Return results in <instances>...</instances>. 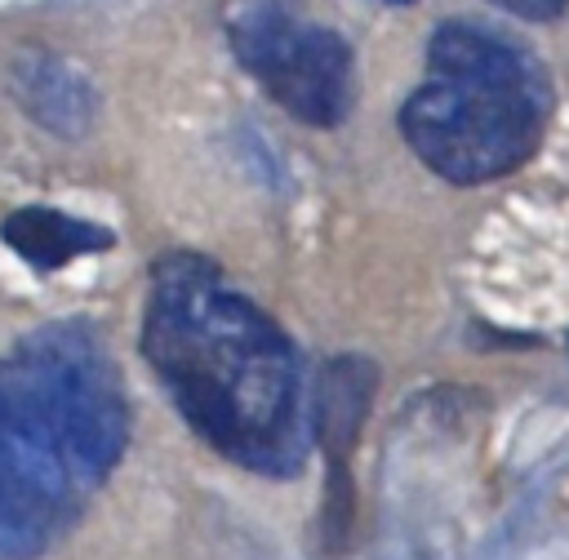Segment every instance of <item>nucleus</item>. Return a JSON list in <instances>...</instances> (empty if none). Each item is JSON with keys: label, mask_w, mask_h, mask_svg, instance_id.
<instances>
[{"label": "nucleus", "mask_w": 569, "mask_h": 560, "mask_svg": "<svg viewBox=\"0 0 569 560\" xmlns=\"http://www.w3.org/2000/svg\"><path fill=\"white\" fill-rule=\"evenodd\" d=\"M142 356L182 418L231 462L293 476L307 458L298 356L280 324L191 253L156 262Z\"/></svg>", "instance_id": "nucleus-1"}, {"label": "nucleus", "mask_w": 569, "mask_h": 560, "mask_svg": "<svg viewBox=\"0 0 569 560\" xmlns=\"http://www.w3.org/2000/svg\"><path fill=\"white\" fill-rule=\"evenodd\" d=\"M111 356L84 324H44L0 364V560L53 547L124 453Z\"/></svg>", "instance_id": "nucleus-2"}, {"label": "nucleus", "mask_w": 569, "mask_h": 560, "mask_svg": "<svg viewBox=\"0 0 569 560\" xmlns=\"http://www.w3.org/2000/svg\"><path fill=\"white\" fill-rule=\"evenodd\" d=\"M547 116L551 80L525 49L449 22L427 44V80L400 107V129L431 173L489 182L538 151Z\"/></svg>", "instance_id": "nucleus-3"}, {"label": "nucleus", "mask_w": 569, "mask_h": 560, "mask_svg": "<svg viewBox=\"0 0 569 560\" xmlns=\"http://www.w3.org/2000/svg\"><path fill=\"white\" fill-rule=\"evenodd\" d=\"M236 58L302 124L329 129L351 107V49L284 0H240L227 13Z\"/></svg>", "instance_id": "nucleus-4"}, {"label": "nucleus", "mask_w": 569, "mask_h": 560, "mask_svg": "<svg viewBox=\"0 0 569 560\" xmlns=\"http://www.w3.org/2000/svg\"><path fill=\"white\" fill-rule=\"evenodd\" d=\"M373 404V364L360 356H338L316 378L311 440L325 449V547H342L351 524V449Z\"/></svg>", "instance_id": "nucleus-5"}, {"label": "nucleus", "mask_w": 569, "mask_h": 560, "mask_svg": "<svg viewBox=\"0 0 569 560\" xmlns=\"http://www.w3.org/2000/svg\"><path fill=\"white\" fill-rule=\"evenodd\" d=\"M13 98L53 133H84L93 120V89L58 58H22L13 67Z\"/></svg>", "instance_id": "nucleus-6"}, {"label": "nucleus", "mask_w": 569, "mask_h": 560, "mask_svg": "<svg viewBox=\"0 0 569 560\" xmlns=\"http://www.w3.org/2000/svg\"><path fill=\"white\" fill-rule=\"evenodd\" d=\"M4 244L13 253H22L31 267L40 271H53L80 253H93V249H107L111 244V231L107 227H93V222H80V218H67L58 209H18L4 218Z\"/></svg>", "instance_id": "nucleus-7"}, {"label": "nucleus", "mask_w": 569, "mask_h": 560, "mask_svg": "<svg viewBox=\"0 0 569 560\" xmlns=\"http://www.w3.org/2000/svg\"><path fill=\"white\" fill-rule=\"evenodd\" d=\"M493 4L516 13V18H529V22H551L569 9V0H493Z\"/></svg>", "instance_id": "nucleus-8"}, {"label": "nucleus", "mask_w": 569, "mask_h": 560, "mask_svg": "<svg viewBox=\"0 0 569 560\" xmlns=\"http://www.w3.org/2000/svg\"><path fill=\"white\" fill-rule=\"evenodd\" d=\"M391 4H413V0H391Z\"/></svg>", "instance_id": "nucleus-9"}]
</instances>
